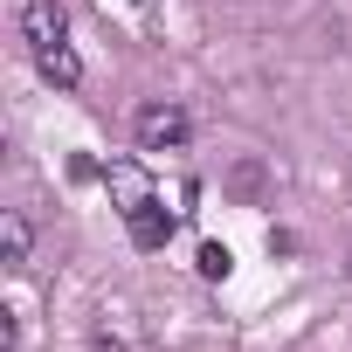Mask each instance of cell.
<instances>
[{
    "label": "cell",
    "instance_id": "6da1fadb",
    "mask_svg": "<svg viewBox=\"0 0 352 352\" xmlns=\"http://www.w3.org/2000/svg\"><path fill=\"white\" fill-rule=\"evenodd\" d=\"M131 138H138V152H180L187 138H194V124H187V111L180 104H138V118H131Z\"/></svg>",
    "mask_w": 352,
    "mask_h": 352
},
{
    "label": "cell",
    "instance_id": "7a4b0ae2",
    "mask_svg": "<svg viewBox=\"0 0 352 352\" xmlns=\"http://www.w3.org/2000/svg\"><path fill=\"white\" fill-rule=\"evenodd\" d=\"M21 35H28V49L69 42V8L63 0H21Z\"/></svg>",
    "mask_w": 352,
    "mask_h": 352
},
{
    "label": "cell",
    "instance_id": "3957f363",
    "mask_svg": "<svg viewBox=\"0 0 352 352\" xmlns=\"http://www.w3.org/2000/svg\"><path fill=\"white\" fill-rule=\"evenodd\" d=\"M104 187H111V201H118V214H131V208H145V201H159V194H152V173H145L138 159H111V166H104Z\"/></svg>",
    "mask_w": 352,
    "mask_h": 352
},
{
    "label": "cell",
    "instance_id": "277c9868",
    "mask_svg": "<svg viewBox=\"0 0 352 352\" xmlns=\"http://www.w3.org/2000/svg\"><path fill=\"white\" fill-rule=\"evenodd\" d=\"M124 228H131V242H138V249H166V242H173V214H166L159 201L131 208V214H124Z\"/></svg>",
    "mask_w": 352,
    "mask_h": 352
},
{
    "label": "cell",
    "instance_id": "5b68a950",
    "mask_svg": "<svg viewBox=\"0 0 352 352\" xmlns=\"http://www.w3.org/2000/svg\"><path fill=\"white\" fill-rule=\"evenodd\" d=\"M35 69H42L56 90H76V83H83V63H76V49H69V42H56V49H35Z\"/></svg>",
    "mask_w": 352,
    "mask_h": 352
},
{
    "label": "cell",
    "instance_id": "8992f818",
    "mask_svg": "<svg viewBox=\"0 0 352 352\" xmlns=\"http://www.w3.org/2000/svg\"><path fill=\"white\" fill-rule=\"evenodd\" d=\"M28 249H35V221H28L21 208H14V214H0V256L21 270V263H28Z\"/></svg>",
    "mask_w": 352,
    "mask_h": 352
},
{
    "label": "cell",
    "instance_id": "52a82bcc",
    "mask_svg": "<svg viewBox=\"0 0 352 352\" xmlns=\"http://www.w3.org/2000/svg\"><path fill=\"white\" fill-rule=\"evenodd\" d=\"M228 270H235V256H228L221 242H201V276H208V283H221Z\"/></svg>",
    "mask_w": 352,
    "mask_h": 352
},
{
    "label": "cell",
    "instance_id": "ba28073f",
    "mask_svg": "<svg viewBox=\"0 0 352 352\" xmlns=\"http://www.w3.org/2000/svg\"><path fill=\"white\" fill-rule=\"evenodd\" d=\"M90 352H124V345H118V338H97V345H90Z\"/></svg>",
    "mask_w": 352,
    "mask_h": 352
},
{
    "label": "cell",
    "instance_id": "9c48e42d",
    "mask_svg": "<svg viewBox=\"0 0 352 352\" xmlns=\"http://www.w3.org/2000/svg\"><path fill=\"white\" fill-rule=\"evenodd\" d=\"M345 276H352V256H345Z\"/></svg>",
    "mask_w": 352,
    "mask_h": 352
}]
</instances>
